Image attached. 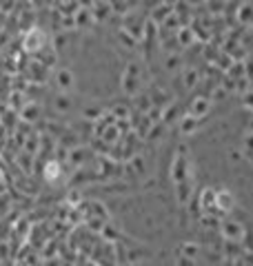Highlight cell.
<instances>
[{
	"mask_svg": "<svg viewBox=\"0 0 253 266\" xmlns=\"http://www.w3.org/2000/svg\"><path fill=\"white\" fill-rule=\"evenodd\" d=\"M58 173H60V166L56 164V162H49L47 168H45V178H47V180H54Z\"/></svg>",
	"mask_w": 253,
	"mask_h": 266,
	"instance_id": "1",
	"label": "cell"
}]
</instances>
